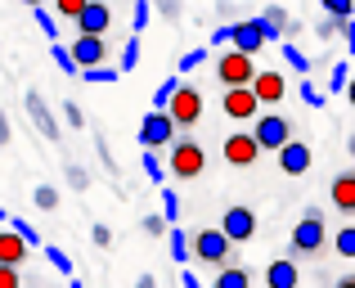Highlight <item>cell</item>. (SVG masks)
I'll return each mask as SVG.
<instances>
[{
	"instance_id": "25",
	"label": "cell",
	"mask_w": 355,
	"mask_h": 288,
	"mask_svg": "<svg viewBox=\"0 0 355 288\" xmlns=\"http://www.w3.org/2000/svg\"><path fill=\"white\" fill-rule=\"evenodd\" d=\"M32 14H36V27H41V32H45V36H50V41H54V36H59V14H50V9H45V5H36Z\"/></svg>"
},
{
	"instance_id": "5",
	"label": "cell",
	"mask_w": 355,
	"mask_h": 288,
	"mask_svg": "<svg viewBox=\"0 0 355 288\" xmlns=\"http://www.w3.org/2000/svg\"><path fill=\"white\" fill-rule=\"evenodd\" d=\"M166 113L175 117V126H184V131H189V126H198V117H202V90L198 86H175V95L166 99Z\"/></svg>"
},
{
	"instance_id": "47",
	"label": "cell",
	"mask_w": 355,
	"mask_h": 288,
	"mask_svg": "<svg viewBox=\"0 0 355 288\" xmlns=\"http://www.w3.org/2000/svg\"><path fill=\"white\" fill-rule=\"evenodd\" d=\"M342 36H347V50L355 54V14H351V18H342Z\"/></svg>"
},
{
	"instance_id": "3",
	"label": "cell",
	"mask_w": 355,
	"mask_h": 288,
	"mask_svg": "<svg viewBox=\"0 0 355 288\" xmlns=\"http://www.w3.org/2000/svg\"><path fill=\"white\" fill-rule=\"evenodd\" d=\"M230 235L220 226H207V230H198V235H189V253L198 257L202 266H211V271H216V266H225L230 262Z\"/></svg>"
},
{
	"instance_id": "4",
	"label": "cell",
	"mask_w": 355,
	"mask_h": 288,
	"mask_svg": "<svg viewBox=\"0 0 355 288\" xmlns=\"http://www.w3.org/2000/svg\"><path fill=\"white\" fill-rule=\"evenodd\" d=\"M175 135H180V126H175V117L166 108H148V117L139 122V144L144 149H166Z\"/></svg>"
},
{
	"instance_id": "40",
	"label": "cell",
	"mask_w": 355,
	"mask_h": 288,
	"mask_svg": "<svg viewBox=\"0 0 355 288\" xmlns=\"http://www.w3.org/2000/svg\"><path fill=\"white\" fill-rule=\"evenodd\" d=\"M18 284H23V275H18V266L0 262V288H18Z\"/></svg>"
},
{
	"instance_id": "7",
	"label": "cell",
	"mask_w": 355,
	"mask_h": 288,
	"mask_svg": "<svg viewBox=\"0 0 355 288\" xmlns=\"http://www.w3.org/2000/svg\"><path fill=\"white\" fill-rule=\"evenodd\" d=\"M275 27L266 23V18H243V23H234V32H230V45L234 50H243V54H257L266 41H275Z\"/></svg>"
},
{
	"instance_id": "22",
	"label": "cell",
	"mask_w": 355,
	"mask_h": 288,
	"mask_svg": "<svg viewBox=\"0 0 355 288\" xmlns=\"http://www.w3.org/2000/svg\"><path fill=\"white\" fill-rule=\"evenodd\" d=\"M261 18H266V23L275 27L279 36H284V32H297V23L288 18V9H284V5H266V14H261Z\"/></svg>"
},
{
	"instance_id": "28",
	"label": "cell",
	"mask_w": 355,
	"mask_h": 288,
	"mask_svg": "<svg viewBox=\"0 0 355 288\" xmlns=\"http://www.w3.org/2000/svg\"><path fill=\"white\" fill-rule=\"evenodd\" d=\"M50 59L59 63L63 72H72V77H77V63H72V50H68V45H59V41H54V45H50Z\"/></svg>"
},
{
	"instance_id": "45",
	"label": "cell",
	"mask_w": 355,
	"mask_h": 288,
	"mask_svg": "<svg viewBox=\"0 0 355 288\" xmlns=\"http://www.w3.org/2000/svg\"><path fill=\"white\" fill-rule=\"evenodd\" d=\"M130 23H135V32H144V23H148V0H135V18H130Z\"/></svg>"
},
{
	"instance_id": "52",
	"label": "cell",
	"mask_w": 355,
	"mask_h": 288,
	"mask_svg": "<svg viewBox=\"0 0 355 288\" xmlns=\"http://www.w3.org/2000/svg\"><path fill=\"white\" fill-rule=\"evenodd\" d=\"M351 158H355V135H351Z\"/></svg>"
},
{
	"instance_id": "2",
	"label": "cell",
	"mask_w": 355,
	"mask_h": 288,
	"mask_svg": "<svg viewBox=\"0 0 355 288\" xmlns=\"http://www.w3.org/2000/svg\"><path fill=\"white\" fill-rule=\"evenodd\" d=\"M329 248V226H324L320 207H306L302 221L293 226V239H288V253L293 257H320Z\"/></svg>"
},
{
	"instance_id": "26",
	"label": "cell",
	"mask_w": 355,
	"mask_h": 288,
	"mask_svg": "<svg viewBox=\"0 0 355 288\" xmlns=\"http://www.w3.org/2000/svg\"><path fill=\"white\" fill-rule=\"evenodd\" d=\"M81 77H86V81H99V86H104V81H117L121 72L113 68V63H95V68H81Z\"/></svg>"
},
{
	"instance_id": "39",
	"label": "cell",
	"mask_w": 355,
	"mask_h": 288,
	"mask_svg": "<svg viewBox=\"0 0 355 288\" xmlns=\"http://www.w3.org/2000/svg\"><path fill=\"white\" fill-rule=\"evenodd\" d=\"M166 226H171L166 217H144V235H148V239H162V235H166Z\"/></svg>"
},
{
	"instance_id": "23",
	"label": "cell",
	"mask_w": 355,
	"mask_h": 288,
	"mask_svg": "<svg viewBox=\"0 0 355 288\" xmlns=\"http://www.w3.org/2000/svg\"><path fill=\"white\" fill-rule=\"evenodd\" d=\"M333 253L347 257V262H355V226H342L338 235H333Z\"/></svg>"
},
{
	"instance_id": "36",
	"label": "cell",
	"mask_w": 355,
	"mask_h": 288,
	"mask_svg": "<svg viewBox=\"0 0 355 288\" xmlns=\"http://www.w3.org/2000/svg\"><path fill=\"white\" fill-rule=\"evenodd\" d=\"M45 257H50V266L59 275H72V262H68V253H63V248H45Z\"/></svg>"
},
{
	"instance_id": "24",
	"label": "cell",
	"mask_w": 355,
	"mask_h": 288,
	"mask_svg": "<svg viewBox=\"0 0 355 288\" xmlns=\"http://www.w3.org/2000/svg\"><path fill=\"white\" fill-rule=\"evenodd\" d=\"M32 203H36L41 212H54V207H59V189H54V185H36Z\"/></svg>"
},
{
	"instance_id": "53",
	"label": "cell",
	"mask_w": 355,
	"mask_h": 288,
	"mask_svg": "<svg viewBox=\"0 0 355 288\" xmlns=\"http://www.w3.org/2000/svg\"><path fill=\"white\" fill-rule=\"evenodd\" d=\"M5 217H9V212H5V207H0V221H5Z\"/></svg>"
},
{
	"instance_id": "37",
	"label": "cell",
	"mask_w": 355,
	"mask_h": 288,
	"mask_svg": "<svg viewBox=\"0 0 355 288\" xmlns=\"http://www.w3.org/2000/svg\"><path fill=\"white\" fill-rule=\"evenodd\" d=\"M63 122H68V126H77V131L86 126V113L77 108V99H68V104H63Z\"/></svg>"
},
{
	"instance_id": "42",
	"label": "cell",
	"mask_w": 355,
	"mask_h": 288,
	"mask_svg": "<svg viewBox=\"0 0 355 288\" xmlns=\"http://www.w3.org/2000/svg\"><path fill=\"white\" fill-rule=\"evenodd\" d=\"M302 99H306L311 108H320V104H324V90H320V86H311V77H306V81H302Z\"/></svg>"
},
{
	"instance_id": "49",
	"label": "cell",
	"mask_w": 355,
	"mask_h": 288,
	"mask_svg": "<svg viewBox=\"0 0 355 288\" xmlns=\"http://www.w3.org/2000/svg\"><path fill=\"white\" fill-rule=\"evenodd\" d=\"M347 104H351V108H355V77H351V81H347Z\"/></svg>"
},
{
	"instance_id": "6",
	"label": "cell",
	"mask_w": 355,
	"mask_h": 288,
	"mask_svg": "<svg viewBox=\"0 0 355 288\" xmlns=\"http://www.w3.org/2000/svg\"><path fill=\"white\" fill-rule=\"evenodd\" d=\"M252 77H257V63H252V54L225 50V54L216 59V81H220V86H252Z\"/></svg>"
},
{
	"instance_id": "9",
	"label": "cell",
	"mask_w": 355,
	"mask_h": 288,
	"mask_svg": "<svg viewBox=\"0 0 355 288\" xmlns=\"http://www.w3.org/2000/svg\"><path fill=\"white\" fill-rule=\"evenodd\" d=\"M261 99L252 86H225V95H220V113L234 117V122H248V117H257Z\"/></svg>"
},
{
	"instance_id": "12",
	"label": "cell",
	"mask_w": 355,
	"mask_h": 288,
	"mask_svg": "<svg viewBox=\"0 0 355 288\" xmlns=\"http://www.w3.org/2000/svg\"><path fill=\"white\" fill-rule=\"evenodd\" d=\"M220 230L230 235V244H248V239L257 235V212L234 203V207H225V217H220Z\"/></svg>"
},
{
	"instance_id": "11",
	"label": "cell",
	"mask_w": 355,
	"mask_h": 288,
	"mask_svg": "<svg viewBox=\"0 0 355 288\" xmlns=\"http://www.w3.org/2000/svg\"><path fill=\"white\" fill-rule=\"evenodd\" d=\"M220 158H225L230 167H239V171H243V167H252V162L261 158V144H257V135H252V131H234L225 144H220Z\"/></svg>"
},
{
	"instance_id": "34",
	"label": "cell",
	"mask_w": 355,
	"mask_h": 288,
	"mask_svg": "<svg viewBox=\"0 0 355 288\" xmlns=\"http://www.w3.org/2000/svg\"><path fill=\"white\" fill-rule=\"evenodd\" d=\"M315 32L324 36V41H333V36H342V18H333V14H324L320 18V27H315Z\"/></svg>"
},
{
	"instance_id": "30",
	"label": "cell",
	"mask_w": 355,
	"mask_h": 288,
	"mask_svg": "<svg viewBox=\"0 0 355 288\" xmlns=\"http://www.w3.org/2000/svg\"><path fill=\"white\" fill-rule=\"evenodd\" d=\"M347 72H351V63H338V68L329 72V95H342V90H347Z\"/></svg>"
},
{
	"instance_id": "21",
	"label": "cell",
	"mask_w": 355,
	"mask_h": 288,
	"mask_svg": "<svg viewBox=\"0 0 355 288\" xmlns=\"http://www.w3.org/2000/svg\"><path fill=\"white\" fill-rule=\"evenodd\" d=\"M166 244H171V257H175V262H180V266H184V262H189V257H193V253H189V235H184V230L166 226Z\"/></svg>"
},
{
	"instance_id": "27",
	"label": "cell",
	"mask_w": 355,
	"mask_h": 288,
	"mask_svg": "<svg viewBox=\"0 0 355 288\" xmlns=\"http://www.w3.org/2000/svg\"><path fill=\"white\" fill-rule=\"evenodd\" d=\"M63 176H68V185H72L77 194H86V189H90V176H86V167L68 162V167H63Z\"/></svg>"
},
{
	"instance_id": "44",
	"label": "cell",
	"mask_w": 355,
	"mask_h": 288,
	"mask_svg": "<svg viewBox=\"0 0 355 288\" xmlns=\"http://www.w3.org/2000/svg\"><path fill=\"white\" fill-rule=\"evenodd\" d=\"M198 63H207V50H189L180 59V72H189V68H198Z\"/></svg>"
},
{
	"instance_id": "13",
	"label": "cell",
	"mask_w": 355,
	"mask_h": 288,
	"mask_svg": "<svg viewBox=\"0 0 355 288\" xmlns=\"http://www.w3.org/2000/svg\"><path fill=\"white\" fill-rule=\"evenodd\" d=\"M72 27H77V32H90V36H108V27H113V5H104V0H86Z\"/></svg>"
},
{
	"instance_id": "15",
	"label": "cell",
	"mask_w": 355,
	"mask_h": 288,
	"mask_svg": "<svg viewBox=\"0 0 355 288\" xmlns=\"http://www.w3.org/2000/svg\"><path fill=\"white\" fill-rule=\"evenodd\" d=\"M23 104H27V117H32V126L45 135V140H59V122H54V113H50V104L41 99V90H27L23 95Z\"/></svg>"
},
{
	"instance_id": "8",
	"label": "cell",
	"mask_w": 355,
	"mask_h": 288,
	"mask_svg": "<svg viewBox=\"0 0 355 288\" xmlns=\"http://www.w3.org/2000/svg\"><path fill=\"white\" fill-rule=\"evenodd\" d=\"M252 135H257V144H261V153H275L279 144H288L293 140V122H288L284 113H261L257 117V126H252Z\"/></svg>"
},
{
	"instance_id": "48",
	"label": "cell",
	"mask_w": 355,
	"mask_h": 288,
	"mask_svg": "<svg viewBox=\"0 0 355 288\" xmlns=\"http://www.w3.org/2000/svg\"><path fill=\"white\" fill-rule=\"evenodd\" d=\"M230 32H234V23H220L216 32H211V45H230Z\"/></svg>"
},
{
	"instance_id": "41",
	"label": "cell",
	"mask_w": 355,
	"mask_h": 288,
	"mask_svg": "<svg viewBox=\"0 0 355 288\" xmlns=\"http://www.w3.org/2000/svg\"><path fill=\"white\" fill-rule=\"evenodd\" d=\"M153 9L166 18V23H175V18H180V0H153Z\"/></svg>"
},
{
	"instance_id": "38",
	"label": "cell",
	"mask_w": 355,
	"mask_h": 288,
	"mask_svg": "<svg viewBox=\"0 0 355 288\" xmlns=\"http://www.w3.org/2000/svg\"><path fill=\"white\" fill-rule=\"evenodd\" d=\"M162 217H166V221H171V226H175V221H180V198H175V194H171V189H166V194H162Z\"/></svg>"
},
{
	"instance_id": "17",
	"label": "cell",
	"mask_w": 355,
	"mask_h": 288,
	"mask_svg": "<svg viewBox=\"0 0 355 288\" xmlns=\"http://www.w3.org/2000/svg\"><path fill=\"white\" fill-rule=\"evenodd\" d=\"M329 203L342 217H355V171H338L329 185Z\"/></svg>"
},
{
	"instance_id": "16",
	"label": "cell",
	"mask_w": 355,
	"mask_h": 288,
	"mask_svg": "<svg viewBox=\"0 0 355 288\" xmlns=\"http://www.w3.org/2000/svg\"><path fill=\"white\" fill-rule=\"evenodd\" d=\"M252 90H257L261 108H275V104H284L288 81H284V72H261V68H257V77H252Z\"/></svg>"
},
{
	"instance_id": "35",
	"label": "cell",
	"mask_w": 355,
	"mask_h": 288,
	"mask_svg": "<svg viewBox=\"0 0 355 288\" xmlns=\"http://www.w3.org/2000/svg\"><path fill=\"white\" fill-rule=\"evenodd\" d=\"M139 63V36H130L126 41V50H121V72H130Z\"/></svg>"
},
{
	"instance_id": "10",
	"label": "cell",
	"mask_w": 355,
	"mask_h": 288,
	"mask_svg": "<svg viewBox=\"0 0 355 288\" xmlns=\"http://www.w3.org/2000/svg\"><path fill=\"white\" fill-rule=\"evenodd\" d=\"M68 50H72V63H77V68H95V63H108V36L77 32Z\"/></svg>"
},
{
	"instance_id": "14",
	"label": "cell",
	"mask_w": 355,
	"mask_h": 288,
	"mask_svg": "<svg viewBox=\"0 0 355 288\" xmlns=\"http://www.w3.org/2000/svg\"><path fill=\"white\" fill-rule=\"evenodd\" d=\"M275 153H279V171H284V176H306V171H311V162H315L311 144H302L297 135L288 144H279Z\"/></svg>"
},
{
	"instance_id": "20",
	"label": "cell",
	"mask_w": 355,
	"mask_h": 288,
	"mask_svg": "<svg viewBox=\"0 0 355 288\" xmlns=\"http://www.w3.org/2000/svg\"><path fill=\"white\" fill-rule=\"evenodd\" d=\"M252 284V275L243 271V266H216V288H248Z\"/></svg>"
},
{
	"instance_id": "46",
	"label": "cell",
	"mask_w": 355,
	"mask_h": 288,
	"mask_svg": "<svg viewBox=\"0 0 355 288\" xmlns=\"http://www.w3.org/2000/svg\"><path fill=\"white\" fill-rule=\"evenodd\" d=\"M90 239H95V248H108V244H113V230H108V226H95V230H90Z\"/></svg>"
},
{
	"instance_id": "19",
	"label": "cell",
	"mask_w": 355,
	"mask_h": 288,
	"mask_svg": "<svg viewBox=\"0 0 355 288\" xmlns=\"http://www.w3.org/2000/svg\"><path fill=\"white\" fill-rule=\"evenodd\" d=\"M297 280H302V275H297V262H293V257H279V262L266 266V284L270 288H297Z\"/></svg>"
},
{
	"instance_id": "32",
	"label": "cell",
	"mask_w": 355,
	"mask_h": 288,
	"mask_svg": "<svg viewBox=\"0 0 355 288\" xmlns=\"http://www.w3.org/2000/svg\"><path fill=\"white\" fill-rule=\"evenodd\" d=\"M284 59H288V68H297V72H311V59H306L297 45H284Z\"/></svg>"
},
{
	"instance_id": "31",
	"label": "cell",
	"mask_w": 355,
	"mask_h": 288,
	"mask_svg": "<svg viewBox=\"0 0 355 288\" xmlns=\"http://www.w3.org/2000/svg\"><path fill=\"white\" fill-rule=\"evenodd\" d=\"M81 5L86 0H54V14L63 18V23H77V14H81Z\"/></svg>"
},
{
	"instance_id": "29",
	"label": "cell",
	"mask_w": 355,
	"mask_h": 288,
	"mask_svg": "<svg viewBox=\"0 0 355 288\" xmlns=\"http://www.w3.org/2000/svg\"><path fill=\"white\" fill-rule=\"evenodd\" d=\"M144 176H148V180H162V176H166V167H162V158H157V149H144Z\"/></svg>"
},
{
	"instance_id": "18",
	"label": "cell",
	"mask_w": 355,
	"mask_h": 288,
	"mask_svg": "<svg viewBox=\"0 0 355 288\" xmlns=\"http://www.w3.org/2000/svg\"><path fill=\"white\" fill-rule=\"evenodd\" d=\"M27 253H32V244L23 239V230H18V226H5V230H0V262L23 266Z\"/></svg>"
},
{
	"instance_id": "51",
	"label": "cell",
	"mask_w": 355,
	"mask_h": 288,
	"mask_svg": "<svg viewBox=\"0 0 355 288\" xmlns=\"http://www.w3.org/2000/svg\"><path fill=\"white\" fill-rule=\"evenodd\" d=\"M23 5H32V9H36V5H45V0H23Z\"/></svg>"
},
{
	"instance_id": "43",
	"label": "cell",
	"mask_w": 355,
	"mask_h": 288,
	"mask_svg": "<svg viewBox=\"0 0 355 288\" xmlns=\"http://www.w3.org/2000/svg\"><path fill=\"white\" fill-rule=\"evenodd\" d=\"M175 86H180L175 77H171V81H162V86H157V95H153V108H166V99L175 95Z\"/></svg>"
},
{
	"instance_id": "33",
	"label": "cell",
	"mask_w": 355,
	"mask_h": 288,
	"mask_svg": "<svg viewBox=\"0 0 355 288\" xmlns=\"http://www.w3.org/2000/svg\"><path fill=\"white\" fill-rule=\"evenodd\" d=\"M324 14H333V18H351V14H355V0H324Z\"/></svg>"
},
{
	"instance_id": "50",
	"label": "cell",
	"mask_w": 355,
	"mask_h": 288,
	"mask_svg": "<svg viewBox=\"0 0 355 288\" xmlns=\"http://www.w3.org/2000/svg\"><path fill=\"white\" fill-rule=\"evenodd\" d=\"M9 140V122H5V117H0V144H5Z\"/></svg>"
},
{
	"instance_id": "1",
	"label": "cell",
	"mask_w": 355,
	"mask_h": 288,
	"mask_svg": "<svg viewBox=\"0 0 355 288\" xmlns=\"http://www.w3.org/2000/svg\"><path fill=\"white\" fill-rule=\"evenodd\" d=\"M166 171H171L175 180H198V176L207 171V149L193 140V135H175V140L166 144Z\"/></svg>"
}]
</instances>
